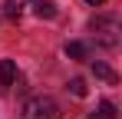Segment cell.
Returning <instances> with one entry per match:
<instances>
[{
	"mask_svg": "<svg viewBox=\"0 0 122 119\" xmlns=\"http://www.w3.org/2000/svg\"><path fill=\"white\" fill-rule=\"evenodd\" d=\"M23 119H63L60 113V103L53 96H30L23 103Z\"/></svg>",
	"mask_w": 122,
	"mask_h": 119,
	"instance_id": "1",
	"label": "cell"
},
{
	"mask_svg": "<svg viewBox=\"0 0 122 119\" xmlns=\"http://www.w3.org/2000/svg\"><path fill=\"white\" fill-rule=\"evenodd\" d=\"M92 30H96V40L102 46H119V20L116 17H99L92 23Z\"/></svg>",
	"mask_w": 122,
	"mask_h": 119,
	"instance_id": "2",
	"label": "cell"
},
{
	"mask_svg": "<svg viewBox=\"0 0 122 119\" xmlns=\"http://www.w3.org/2000/svg\"><path fill=\"white\" fill-rule=\"evenodd\" d=\"M17 83V63L13 60H0V93H7Z\"/></svg>",
	"mask_w": 122,
	"mask_h": 119,
	"instance_id": "3",
	"label": "cell"
},
{
	"mask_svg": "<svg viewBox=\"0 0 122 119\" xmlns=\"http://www.w3.org/2000/svg\"><path fill=\"white\" fill-rule=\"evenodd\" d=\"M33 13L43 17V20H53L56 17V3L53 0H33Z\"/></svg>",
	"mask_w": 122,
	"mask_h": 119,
	"instance_id": "4",
	"label": "cell"
},
{
	"mask_svg": "<svg viewBox=\"0 0 122 119\" xmlns=\"http://www.w3.org/2000/svg\"><path fill=\"white\" fill-rule=\"evenodd\" d=\"M89 119H116V106H112L109 99H102L99 106H96V109L89 113Z\"/></svg>",
	"mask_w": 122,
	"mask_h": 119,
	"instance_id": "5",
	"label": "cell"
},
{
	"mask_svg": "<svg viewBox=\"0 0 122 119\" xmlns=\"http://www.w3.org/2000/svg\"><path fill=\"white\" fill-rule=\"evenodd\" d=\"M20 13H23V0H7L3 3V17L7 20H20Z\"/></svg>",
	"mask_w": 122,
	"mask_h": 119,
	"instance_id": "6",
	"label": "cell"
},
{
	"mask_svg": "<svg viewBox=\"0 0 122 119\" xmlns=\"http://www.w3.org/2000/svg\"><path fill=\"white\" fill-rule=\"evenodd\" d=\"M66 56H73V60H86V43L69 40V43H66Z\"/></svg>",
	"mask_w": 122,
	"mask_h": 119,
	"instance_id": "7",
	"label": "cell"
},
{
	"mask_svg": "<svg viewBox=\"0 0 122 119\" xmlns=\"http://www.w3.org/2000/svg\"><path fill=\"white\" fill-rule=\"evenodd\" d=\"M92 73H96L99 79H106V83H116V73H112L106 63H92Z\"/></svg>",
	"mask_w": 122,
	"mask_h": 119,
	"instance_id": "8",
	"label": "cell"
},
{
	"mask_svg": "<svg viewBox=\"0 0 122 119\" xmlns=\"http://www.w3.org/2000/svg\"><path fill=\"white\" fill-rule=\"evenodd\" d=\"M69 93H73V96H86V93H89V89H86V79H69Z\"/></svg>",
	"mask_w": 122,
	"mask_h": 119,
	"instance_id": "9",
	"label": "cell"
},
{
	"mask_svg": "<svg viewBox=\"0 0 122 119\" xmlns=\"http://www.w3.org/2000/svg\"><path fill=\"white\" fill-rule=\"evenodd\" d=\"M86 3H92V7H99V3H106V0H86Z\"/></svg>",
	"mask_w": 122,
	"mask_h": 119,
	"instance_id": "10",
	"label": "cell"
}]
</instances>
